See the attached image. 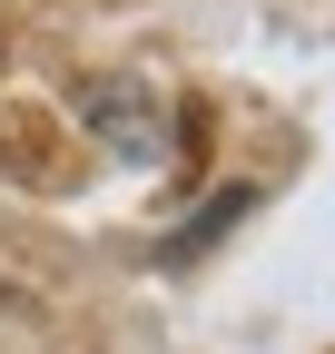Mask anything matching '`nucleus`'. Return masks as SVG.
I'll return each instance as SVG.
<instances>
[{"mask_svg": "<svg viewBox=\"0 0 335 354\" xmlns=\"http://www.w3.org/2000/svg\"><path fill=\"white\" fill-rule=\"evenodd\" d=\"M79 109L99 118V138H109L118 158H158V99H148L138 79H89Z\"/></svg>", "mask_w": 335, "mask_h": 354, "instance_id": "obj_1", "label": "nucleus"}, {"mask_svg": "<svg viewBox=\"0 0 335 354\" xmlns=\"http://www.w3.org/2000/svg\"><path fill=\"white\" fill-rule=\"evenodd\" d=\"M246 207H257V187H217V197H207V216H197V227H178V236H168V266H188V256H197L207 236H227V227H237Z\"/></svg>", "mask_w": 335, "mask_h": 354, "instance_id": "obj_2", "label": "nucleus"}]
</instances>
